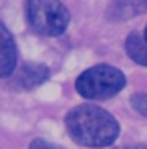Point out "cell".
<instances>
[{"instance_id":"9","label":"cell","mask_w":147,"mask_h":149,"mask_svg":"<svg viewBox=\"0 0 147 149\" xmlns=\"http://www.w3.org/2000/svg\"><path fill=\"white\" fill-rule=\"evenodd\" d=\"M28 149H65V147L63 145H56V143H50V141L42 139V137H36V139L30 141Z\"/></svg>"},{"instance_id":"2","label":"cell","mask_w":147,"mask_h":149,"mask_svg":"<svg viewBox=\"0 0 147 149\" xmlns=\"http://www.w3.org/2000/svg\"><path fill=\"white\" fill-rule=\"evenodd\" d=\"M127 85L121 69L111 65H95L77 77L75 89L81 97L89 101H105L119 95Z\"/></svg>"},{"instance_id":"7","label":"cell","mask_w":147,"mask_h":149,"mask_svg":"<svg viewBox=\"0 0 147 149\" xmlns=\"http://www.w3.org/2000/svg\"><path fill=\"white\" fill-rule=\"evenodd\" d=\"M125 52L133 63L147 67V38L141 32H131L125 38Z\"/></svg>"},{"instance_id":"5","label":"cell","mask_w":147,"mask_h":149,"mask_svg":"<svg viewBox=\"0 0 147 149\" xmlns=\"http://www.w3.org/2000/svg\"><path fill=\"white\" fill-rule=\"evenodd\" d=\"M147 12V0H111L107 6V18L121 22Z\"/></svg>"},{"instance_id":"11","label":"cell","mask_w":147,"mask_h":149,"mask_svg":"<svg viewBox=\"0 0 147 149\" xmlns=\"http://www.w3.org/2000/svg\"><path fill=\"white\" fill-rule=\"evenodd\" d=\"M143 36H145V38H147V26H145V32H143Z\"/></svg>"},{"instance_id":"1","label":"cell","mask_w":147,"mask_h":149,"mask_svg":"<svg viewBox=\"0 0 147 149\" xmlns=\"http://www.w3.org/2000/svg\"><path fill=\"white\" fill-rule=\"evenodd\" d=\"M65 125L75 143L91 149L113 145L121 133L119 121L103 107L91 103L73 107L65 117Z\"/></svg>"},{"instance_id":"4","label":"cell","mask_w":147,"mask_h":149,"mask_svg":"<svg viewBox=\"0 0 147 149\" xmlns=\"http://www.w3.org/2000/svg\"><path fill=\"white\" fill-rule=\"evenodd\" d=\"M18 63V49L12 32L0 20V79H6L14 73Z\"/></svg>"},{"instance_id":"3","label":"cell","mask_w":147,"mask_h":149,"mask_svg":"<svg viewBox=\"0 0 147 149\" xmlns=\"http://www.w3.org/2000/svg\"><path fill=\"white\" fill-rule=\"evenodd\" d=\"M26 20L40 36H61L71 22V12L61 0H26Z\"/></svg>"},{"instance_id":"10","label":"cell","mask_w":147,"mask_h":149,"mask_svg":"<svg viewBox=\"0 0 147 149\" xmlns=\"http://www.w3.org/2000/svg\"><path fill=\"white\" fill-rule=\"evenodd\" d=\"M119 149H147L145 143H133V145H125V147H119Z\"/></svg>"},{"instance_id":"6","label":"cell","mask_w":147,"mask_h":149,"mask_svg":"<svg viewBox=\"0 0 147 149\" xmlns=\"http://www.w3.org/2000/svg\"><path fill=\"white\" fill-rule=\"evenodd\" d=\"M50 77V71L47 65L40 63H26L20 67V71L16 73V85L24 91H30L34 87H40L42 83H47Z\"/></svg>"},{"instance_id":"8","label":"cell","mask_w":147,"mask_h":149,"mask_svg":"<svg viewBox=\"0 0 147 149\" xmlns=\"http://www.w3.org/2000/svg\"><path fill=\"white\" fill-rule=\"evenodd\" d=\"M131 107H133L139 115L147 117V93H135V95L131 97Z\"/></svg>"}]
</instances>
